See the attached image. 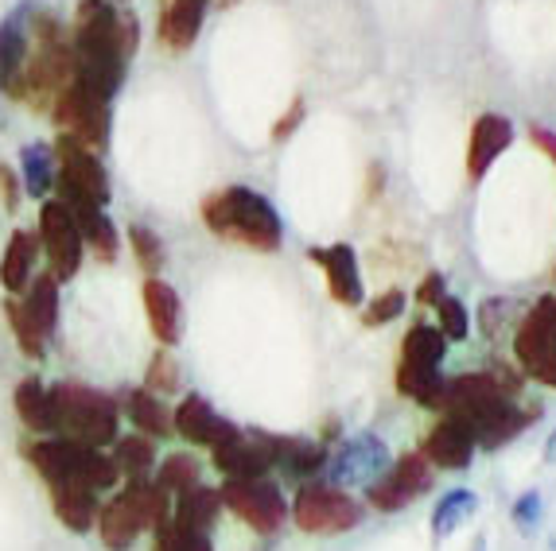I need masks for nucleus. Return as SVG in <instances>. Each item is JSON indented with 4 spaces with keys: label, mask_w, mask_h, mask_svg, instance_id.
Segmentation results:
<instances>
[{
    "label": "nucleus",
    "mask_w": 556,
    "mask_h": 551,
    "mask_svg": "<svg viewBox=\"0 0 556 551\" xmlns=\"http://www.w3.org/2000/svg\"><path fill=\"white\" fill-rule=\"evenodd\" d=\"M71 47H75L78 78L117 102L129 66L140 51V20L129 4L113 0H78L71 16Z\"/></svg>",
    "instance_id": "1"
},
{
    "label": "nucleus",
    "mask_w": 556,
    "mask_h": 551,
    "mask_svg": "<svg viewBox=\"0 0 556 551\" xmlns=\"http://www.w3.org/2000/svg\"><path fill=\"white\" fill-rule=\"evenodd\" d=\"M440 412L464 420L471 427L479 450L494 454V450L518 443L533 423H541L545 405L541 400L533 405V400H521V396L506 393L486 369H471V373L447 377L444 408Z\"/></svg>",
    "instance_id": "2"
},
{
    "label": "nucleus",
    "mask_w": 556,
    "mask_h": 551,
    "mask_svg": "<svg viewBox=\"0 0 556 551\" xmlns=\"http://www.w3.org/2000/svg\"><path fill=\"white\" fill-rule=\"evenodd\" d=\"M199 221L206 226L211 238L245 248V253L273 257V253L285 248V218H280V210L265 194L245 183H226L206 191L203 203H199Z\"/></svg>",
    "instance_id": "3"
},
{
    "label": "nucleus",
    "mask_w": 556,
    "mask_h": 551,
    "mask_svg": "<svg viewBox=\"0 0 556 551\" xmlns=\"http://www.w3.org/2000/svg\"><path fill=\"white\" fill-rule=\"evenodd\" d=\"M28 31H31V55H28V66H24V82H20L16 105L47 117L59 93L78 78L75 47H71V24H66L59 12L31 4Z\"/></svg>",
    "instance_id": "4"
},
{
    "label": "nucleus",
    "mask_w": 556,
    "mask_h": 551,
    "mask_svg": "<svg viewBox=\"0 0 556 551\" xmlns=\"http://www.w3.org/2000/svg\"><path fill=\"white\" fill-rule=\"evenodd\" d=\"M16 450L43 486H86L98 497L121 486V470L113 454L90 447V443L66 439V435H24Z\"/></svg>",
    "instance_id": "5"
},
{
    "label": "nucleus",
    "mask_w": 556,
    "mask_h": 551,
    "mask_svg": "<svg viewBox=\"0 0 556 551\" xmlns=\"http://www.w3.org/2000/svg\"><path fill=\"white\" fill-rule=\"evenodd\" d=\"M47 388H51L55 435L110 450L117 443V435L125 432L117 396L105 393V388H93L86 381H51Z\"/></svg>",
    "instance_id": "6"
},
{
    "label": "nucleus",
    "mask_w": 556,
    "mask_h": 551,
    "mask_svg": "<svg viewBox=\"0 0 556 551\" xmlns=\"http://www.w3.org/2000/svg\"><path fill=\"white\" fill-rule=\"evenodd\" d=\"M366 513L370 509H366L362 497H354L351 489L331 486L327 478L304 482L288 497V524L304 536H319V540L354 533L366 521Z\"/></svg>",
    "instance_id": "7"
},
{
    "label": "nucleus",
    "mask_w": 556,
    "mask_h": 551,
    "mask_svg": "<svg viewBox=\"0 0 556 551\" xmlns=\"http://www.w3.org/2000/svg\"><path fill=\"white\" fill-rule=\"evenodd\" d=\"M510 361L529 385L556 393V295L545 292L521 311L510 334Z\"/></svg>",
    "instance_id": "8"
},
{
    "label": "nucleus",
    "mask_w": 556,
    "mask_h": 551,
    "mask_svg": "<svg viewBox=\"0 0 556 551\" xmlns=\"http://www.w3.org/2000/svg\"><path fill=\"white\" fill-rule=\"evenodd\" d=\"M223 509L245 524L257 540H277L288 528V494L277 474L269 478H230L218 486Z\"/></svg>",
    "instance_id": "9"
},
{
    "label": "nucleus",
    "mask_w": 556,
    "mask_h": 551,
    "mask_svg": "<svg viewBox=\"0 0 556 551\" xmlns=\"http://www.w3.org/2000/svg\"><path fill=\"white\" fill-rule=\"evenodd\" d=\"M47 117H51V125H55L63 137L78 140V144H86L90 152H98V156L110 152V144H113V102L110 98H102L93 86H86L83 78H75V82L59 93Z\"/></svg>",
    "instance_id": "10"
},
{
    "label": "nucleus",
    "mask_w": 556,
    "mask_h": 551,
    "mask_svg": "<svg viewBox=\"0 0 556 551\" xmlns=\"http://www.w3.org/2000/svg\"><path fill=\"white\" fill-rule=\"evenodd\" d=\"M432 486H437L432 462L420 450H401V454H393L386 474L362 489V501H366L370 513L393 516V513H405L408 505H417L420 497L432 494Z\"/></svg>",
    "instance_id": "11"
},
{
    "label": "nucleus",
    "mask_w": 556,
    "mask_h": 551,
    "mask_svg": "<svg viewBox=\"0 0 556 551\" xmlns=\"http://www.w3.org/2000/svg\"><path fill=\"white\" fill-rule=\"evenodd\" d=\"M51 148H55V164H59L55 198H63V203H98V206L113 203L110 167H105V159L98 152L63 137V132L51 140Z\"/></svg>",
    "instance_id": "12"
},
{
    "label": "nucleus",
    "mask_w": 556,
    "mask_h": 551,
    "mask_svg": "<svg viewBox=\"0 0 556 551\" xmlns=\"http://www.w3.org/2000/svg\"><path fill=\"white\" fill-rule=\"evenodd\" d=\"M36 238H39V253H43L47 272L55 276L59 284H71L86 265V241H83V233H78L75 214L66 210V203H59L55 194L39 203Z\"/></svg>",
    "instance_id": "13"
},
{
    "label": "nucleus",
    "mask_w": 556,
    "mask_h": 551,
    "mask_svg": "<svg viewBox=\"0 0 556 551\" xmlns=\"http://www.w3.org/2000/svg\"><path fill=\"white\" fill-rule=\"evenodd\" d=\"M393 462L390 443L381 439L378 432H358V435H343V439L331 447V459H327V474L324 478L339 489H366L370 482H378L386 474V466Z\"/></svg>",
    "instance_id": "14"
},
{
    "label": "nucleus",
    "mask_w": 556,
    "mask_h": 551,
    "mask_svg": "<svg viewBox=\"0 0 556 551\" xmlns=\"http://www.w3.org/2000/svg\"><path fill=\"white\" fill-rule=\"evenodd\" d=\"M211 454L214 474L223 482L230 478H269L277 466V432L269 427H238V435L223 439Z\"/></svg>",
    "instance_id": "15"
},
{
    "label": "nucleus",
    "mask_w": 556,
    "mask_h": 551,
    "mask_svg": "<svg viewBox=\"0 0 556 551\" xmlns=\"http://www.w3.org/2000/svg\"><path fill=\"white\" fill-rule=\"evenodd\" d=\"M307 265H316L324 272V284L331 304L358 311L366 304V280H362V260L354 253L351 241H331V245H312L307 248Z\"/></svg>",
    "instance_id": "16"
},
{
    "label": "nucleus",
    "mask_w": 556,
    "mask_h": 551,
    "mask_svg": "<svg viewBox=\"0 0 556 551\" xmlns=\"http://www.w3.org/2000/svg\"><path fill=\"white\" fill-rule=\"evenodd\" d=\"M420 454L432 462L437 474H467L475 466L479 443H475L471 427L464 420H455L447 412H437V420L428 423V432L420 435Z\"/></svg>",
    "instance_id": "17"
},
{
    "label": "nucleus",
    "mask_w": 556,
    "mask_h": 551,
    "mask_svg": "<svg viewBox=\"0 0 556 551\" xmlns=\"http://www.w3.org/2000/svg\"><path fill=\"white\" fill-rule=\"evenodd\" d=\"M514 140H518V129H514V120L506 113H494V110L479 113L471 120V132H467V148H464L467 183H482L494 171V164L514 148Z\"/></svg>",
    "instance_id": "18"
},
{
    "label": "nucleus",
    "mask_w": 556,
    "mask_h": 551,
    "mask_svg": "<svg viewBox=\"0 0 556 551\" xmlns=\"http://www.w3.org/2000/svg\"><path fill=\"white\" fill-rule=\"evenodd\" d=\"M172 427H176V439H184V447L191 450H211L223 439L238 435V423L226 420L218 408H214L211 396L203 393H184L172 408Z\"/></svg>",
    "instance_id": "19"
},
{
    "label": "nucleus",
    "mask_w": 556,
    "mask_h": 551,
    "mask_svg": "<svg viewBox=\"0 0 556 551\" xmlns=\"http://www.w3.org/2000/svg\"><path fill=\"white\" fill-rule=\"evenodd\" d=\"M31 4L36 0H20L16 9L0 20V98L12 105L20 102V82H24V66H28L31 55Z\"/></svg>",
    "instance_id": "20"
},
{
    "label": "nucleus",
    "mask_w": 556,
    "mask_h": 551,
    "mask_svg": "<svg viewBox=\"0 0 556 551\" xmlns=\"http://www.w3.org/2000/svg\"><path fill=\"white\" fill-rule=\"evenodd\" d=\"M140 307H144V322H149V334L156 338V346L176 349L184 342V295L167 284L164 276H144L140 280Z\"/></svg>",
    "instance_id": "21"
},
{
    "label": "nucleus",
    "mask_w": 556,
    "mask_h": 551,
    "mask_svg": "<svg viewBox=\"0 0 556 551\" xmlns=\"http://www.w3.org/2000/svg\"><path fill=\"white\" fill-rule=\"evenodd\" d=\"M93 536H98V543H102L105 551H132L140 543V536H149L144 516H140L137 501H132V494H129L125 482H121L113 494L102 497Z\"/></svg>",
    "instance_id": "22"
},
{
    "label": "nucleus",
    "mask_w": 556,
    "mask_h": 551,
    "mask_svg": "<svg viewBox=\"0 0 556 551\" xmlns=\"http://www.w3.org/2000/svg\"><path fill=\"white\" fill-rule=\"evenodd\" d=\"M211 0H164L156 12V43L167 55H187L203 39Z\"/></svg>",
    "instance_id": "23"
},
{
    "label": "nucleus",
    "mask_w": 556,
    "mask_h": 551,
    "mask_svg": "<svg viewBox=\"0 0 556 551\" xmlns=\"http://www.w3.org/2000/svg\"><path fill=\"white\" fill-rule=\"evenodd\" d=\"M327 459H331V447L319 443L316 435H280L277 432V474L288 486H304V482H316L327 474Z\"/></svg>",
    "instance_id": "24"
},
{
    "label": "nucleus",
    "mask_w": 556,
    "mask_h": 551,
    "mask_svg": "<svg viewBox=\"0 0 556 551\" xmlns=\"http://www.w3.org/2000/svg\"><path fill=\"white\" fill-rule=\"evenodd\" d=\"M117 408H121V420L129 423L132 432L149 435V439L164 443V439H176V427H172V408H167L164 396L149 393L144 385H125L117 388Z\"/></svg>",
    "instance_id": "25"
},
{
    "label": "nucleus",
    "mask_w": 556,
    "mask_h": 551,
    "mask_svg": "<svg viewBox=\"0 0 556 551\" xmlns=\"http://www.w3.org/2000/svg\"><path fill=\"white\" fill-rule=\"evenodd\" d=\"M59 203H63V198H59ZM66 210L75 214V221H78V233H83V241H86V257H93L98 265H117L125 238H121L117 221L110 218V206L66 203Z\"/></svg>",
    "instance_id": "26"
},
{
    "label": "nucleus",
    "mask_w": 556,
    "mask_h": 551,
    "mask_svg": "<svg viewBox=\"0 0 556 551\" xmlns=\"http://www.w3.org/2000/svg\"><path fill=\"white\" fill-rule=\"evenodd\" d=\"M39 260H43V253H39V238H36V226H16V230L9 233V241H4V248H0V292L4 295H24V287L31 284V276L39 272Z\"/></svg>",
    "instance_id": "27"
},
{
    "label": "nucleus",
    "mask_w": 556,
    "mask_h": 551,
    "mask_svg": "<svg viewBox=\"0 0 556 551\" xmlns=\"http://www.w3.org/2000/svg\"><path fill=\"white\" fill-rule=\"evenodd\" d=\"M475 516H479V494L471 486L444 489L437 497L432 513H428V540H432V548H444L455 533H464Z\"/></svg>",
    "instance_id": "28"
},
{
    "label": "nucleus",
    "mask_w": 556,
    "mask_h": 551,
    "mask_svg": "<svg viewBox=\"0 0 556 551\" xmlns=\"http://www.w3.org/2000/svg\"><path fill=\"white\" fill-rule=\"evenodd\" d=\"M51 516L63 524L71 536H93V524H98V509H102V497L86 486H43Z\"/></svg>",
    "instance_id": "29"
},
{
    "label": "nucleus",
    "mask_w": 556,
    "mask_h": 551,
    "mask_svg": "<svg viewBox=\"0 0 556 551\" xmlns=\"http://www.w3.org/2000/svg\"><path fill=\"white\" fill-rule=\"evenodd\" d=\"M12 412H16L24 435H55V415H51V388L43 377L28 373L12 388Z\"/></svg>",
    "instance_id": "30"
},
{
    "label": "nucleus",
    "mask_w": 556,
    "mask_h": 551,
    "mask_svg": "<svg viewBox=\"0 0 556 551\" xmlns=\"http://www.w3.org/2000/svg\"><path fill=\"white\" fill-rule=\"evenodd\" d=\"M223 497H218V486H199L184 489V494L172 497V521L184 524V528H195V533L214 536L218 533V524H223Z\"/></svg>",
    "instance_id": "31"
},
{
    "label": "nucleus",
    "mask_w": 556,
    "mask_h": 551,
    "mask_svg": "<svg viewBox=\"0 0 556 551\" xmlns=\"http://www.w3.org/2000/svg\"><path fill=\"white\" fill-rule=\"evenodd\" d=\"M447 346H452V342L437 331V322H413V326L405 331V338H401V346H397V366L444 373Z\"/></svg>",
    "instance_id": "32"
},
{
    "label": "nucleus",
    "mask_w": 556,
    "mask_h": 551,
    "mask_svg": "<svg viewBox=\"0 0 556 551\" xmlns=\"http://www.w3.org/2000/svg\"><path fill=\"white\" fill-rule=\"evenodd\" d=\"M16 171H20V183H24V194H28L31 203L51 198V194H55V179H59L55 148L43 144V140H28V144L20 148Z\"/></svg>",
    "instance_id": "33"
},
{
    "label": "nucleus",
    "mask_w": 556,
    "mask_h": 551,
    "mask_svg": "<svg viewBox=\"0 0 556 551\" xmlns=\"http://www.w3.org/2000/svg\"><path fill=\"white\" fill-rule=\"evenodd\" d=\"M0 319L9 326L12 342H16L20 358L31 361V366H43L47 349H51V338L36 326V319L28 315V307L20 304L16 295H0Z\"/></svg>",
    "instance_id": "34"
},
{
    "label": "nucleus",
    "mask_w": 556,
    "mask_h": 551,
    "mask_svg": "<svg viewBox=\"0 0 556 551\" xmlns=\"http://www.w3.org/2000/svg\"><path fill=\"white\" fill-rule=\"evenodd\" d=\"M20 304L28 307V315L36 319V326L47 334V338H55L59 319H63V284H59L55 276L47 272V268L31 276V284L24 287Z\"/></svg>",
    "instance_id": "35"
},
{
    "label": "nucleus",
    "mask_w": 556,
    "mask_h": 551,
    "mask_svg": "<svg viewBox=\"0 0 556 551\" xmlns=\"http://www.w3.org/2000/svg\"><path fill=\"white\" fill-rule=\"evenodd\" d=\"M521 311L526 307L514 299V295H482L479 307H475V331H479L482 342H506L518 326Z\"/></svg>",
    "instance_id": "36"
},
{
    "label": "nucleus",
    "mask_w": 556,
    "mask_h": 551,
    "mask_svg": "<svg viewBox=\"0 0 556 551\" xmlns=\"http://www.w3.org/2000/svg\"><path fill=\"white\" fill-rule=\"evenodd\" d=\"M110 454L121 470V482L125 478H152V470H156V462H160L156 439H149V435H140V432H121L117 443L110 447Z\"/></svg>",
    "instance_id": "37"
},
{
    "label": "nucleus",
    "mask_w": 556,
    "mask_h": 551,
    "mask_svg": "<svg viewBox=\"0 0 556 551\" xmlns=\"http://www.w3.org/2000/svg\"><path fill=\"white\" fill-rule=\"evenodd\" d=\"M152 482H156L160 489H167L172 497L184 494V489H191V486L203 482V459H199L191 447L167 450L164 459L156 462V470H152Z\"/></svg>",
    "instance_id": "38"
},
{
    "label": "nucleus",
    "mask_w": 556,
    "mask_h": 551,
    "mask_svg": "<svg viewBox=\"0 0 556 551\" xmlns=\"http://www.w3.org/2000/svg\"><path fill=\"white\" fill-rule=\"evenodd\" d=\"M125 245H129V257H132V265L140 268V276H164L167 272V245L152 226L132 221L129 233H125Z\"/></svg>",
    "instance_id": "39"
},
{
    "label": "nucleus",
    "mask_w": 556,
    "mask_h": 551,
    "mask_svg": "<svg viewBox=\"0 0 556 551\" xmlns=\"http://www.w3.org/2000/svg\"><path fill=\"white\" fill-rule=\"evenodd\" d=\"M405 311H408L405 287H386V292H378L374 299H366V304L358 307V322H362V331H386V326H393Z\"/></svg>",
    "instance_id": "40"
},
{
    "label": "nucleus",
    "mask_w": 556,
    "mask_h": 551,
    "mask_svg": "<svg viewBox=\"0 0 556 551\" xmlns=\"http://www.w3.org/2000/svg\"><path fill=\"white\" fill-rule=\"evenodd\" d=\"M140 385L149 388V393L156 396H179V385H184V369H179V358H176V349H164L156 346L152 349V358L149 366H144V381Z\"/></svg>",
    "instance_id": "41"
},
{
    "label": "nucleus",
    "mask_w": 556,
    "mask_h": 551,
    "mask_svg": "<svg viewBox=\"0 0 556 551\" xmlns=\"http://www.w3.org/2000/svg\"><path fill=\"white\" fill-rule=\"evenodd\" d=\"M149 551H214V536L167 521L149 536Z\"/></svg>",
    "instance_id": "42"
},
{
    "label": "nucleus",
    "mask_w": 556,
    "mask_h": 551,
    "mask_svg": "<svg viewBox=\"0 0 556 551\" xmlns=\"http://www.w3.org/2000/svg\"><path fill=\"white\" fill-rule=\"evenodd\" d=\"M432 315H437V331L444 334L452 346H459V342L471 338V307H467L459 295L447 292L444 299L432 307Z\"/></svg>",
    "instance_id": "43"
},
{
    "label": "nucleus",
    "mask_w": 556,
    "mask_h": 551,
    "mask_svg": "<svg viewBox=\"0 0 556 551\" xmlns=\"http://www.w3.org/2000/svg\"><path fill=\"white\" fill-rule=\"evenodd\" d=\"M545 494L541 489H521L518 497H514V505H510V524H514V533L526 536V540H533V536L545 528Z\"/></svg>",
    "instance_id": "44"
},
{
    "label": "nucleus",
    "mask_w": 556,
    "mask_h": 551,
    "mask_svg": "<svg viewBox=\"0 0 556 551\" xmlns=\"http://www.w3.org/2000/svg\"><path fill=\"white\" fill-rule=\"evenodd\" d=\"M304 120H307V98L304 93H296L292 102L285 105V113H280L277 120H273V129H269V144H288V140L296 137L300 129H304Z\"/></svg>",
    "instance_id": "45"
},
{
    "label": "nucleus",
    "mask_w": 556,
    "mask_h": 551,
    "mask_svg": "<svg viewBox=\"0 0 556 551\" xmlns=\"http://www.w3.org/2000/svg\"><path fill=\"white\" fill-rule=\"evenodd\" d=\"M24 198H28V194H24V183H20V171L0 159V210L9 214V218H16Z\"/></svg>",
    "instance_id": "46"
},
{
    "label": "nucleus",
    "mask_w": 556,
    "mask_h": 551,
    "mask_svg": "<svg viewBox=\"0 0 556 551\" xmlns=\"http://www.w3.org/2000/svg\"><path fill=\"white\" fill-rule=\"evenodd\" d=\"M444 295H447V276L440 272V268H428V272L420 276V284L413 287V304L425 307V311H432Z\"/></svg>",
    "instance_id": "47"
},
{
    "label": "nucleus",
    "mask_w": 556,
    "mask_h": 551,
    "mask_svg": "<svg viewBox=\"0 0 556 551\" xmlns=\"http://www.w3.org/2000/svg\"><path fill=\"white\" fill-rule=\"evenodd\" d=\"M529 144L538 148L541 156L556 167V132L553 129H545V125H529Z\"/></svg>",
    "instance_id": "48"
},
{
    "label": "nucleus",
    "mask_w": 556,
    "mask_h": 551,
    "mask_svg": "<svg viewBox=\"0 0 556 551\" xmlns=\"http://www.w3.org/2000/svg\"><path fill=\"white\" fill-rule=\"evenodd\" d=\"M316 439H319V443H327V447H334V443L343 439V420H339V415H327Z\"/></svg>",
    "instance_id": "49"
},
{
    "label": "nucleus",
    "mask_w": 556,
    "mask_h": 551,
    "mask_svg": "<svg viewBox=\"0 0 556 551\" xmlns=\"http://www.w3.org/2000/svg\"><path fill=\"white\" fill-rule=\"evenodd\" d=\"M381 179H386V167L370 164V187H366V194H370V198H374V194H381V187H386Z\"/></svg>",
    "instance_id": "50"
},
{
    "label": "nucleus",
    "mask_w": 556,
    "mask_h": 551,
    "mask_svg": "<svg viewBox=\"0 0 556 551\" xmlns=\"http://www.w3.org/2000/svg\"><path fill=\"white\" fill-rule=\"evenodd\" d=\"M541 459H545V466H556V427L548 432L545 447H541Z\"/></svg>",
    "instance_id": "51"
},
{
    "label": "nucleus",
    "mask_w": 556,
    "mask_h": 551,
    "mask_svg": "<svg viewBox=\"0 0 556 551\" xmlns=\"http://www.w3.org/2000/svg\"><path fill=\"white\" fill-rule=\"evenodd\" d=\"M471 551H486V533H475V540H471Z\"/></svg>",
    "instance_id": "52"
},
{
    "label": "nucleus",
    "mask_w": 556,
    "mask_h": 551,
    "mask_svg": "<svg viewBox=\"0 0 556 551\" xmlns=\"http://www.w3.org/2000/svg\"><path fill=\"white\" fill-rule=\"evenodd\" d=\"M211 4H223V9H233V4H241V0H211Z\"/></svg>",
    "instance_id": "53"
},
{
    "label": "nucleus",
    "mask_w": 556,
    "mask_h": 551,
    "mask_svg": "<svg viewBox=\"0 0 556 551\" xmlns=\"http://www.w3.org/2000/svg\"><path fill=\"white\" fill-rule=\"evenodd\" d=\"M548 551H556V536H548Z\"/></svg>",
    "instance_id": "54"
},
{
    "label": "nucleus",
    "mask_w": 556,
    "mask_h": 551,
    "mask_svg": "<svg viewBox=\"0 0 556 551\" xmlns=\"http://www.w3.org/2000/svg\"><path fill=\"white\" fill-rule=\"evenodd\" d=\"M553 295H556V268H553Z\"/></svg>",
    "instance_id": "55"
},
{
    "label": "nucleus",
    "mask_w": 556,
    "mask_h": 551,
    "mask_svg": "<svg viewBox=\"0 0 556 551\" xmlns=\"http://www.w3.org/2000/svg\"><path fill=\"white\" fill-rule=\"evenodd\" d=\"M113 4H132V0H113Z\"/></svg>",
    "instance_id": "56"
}]
</instances>
